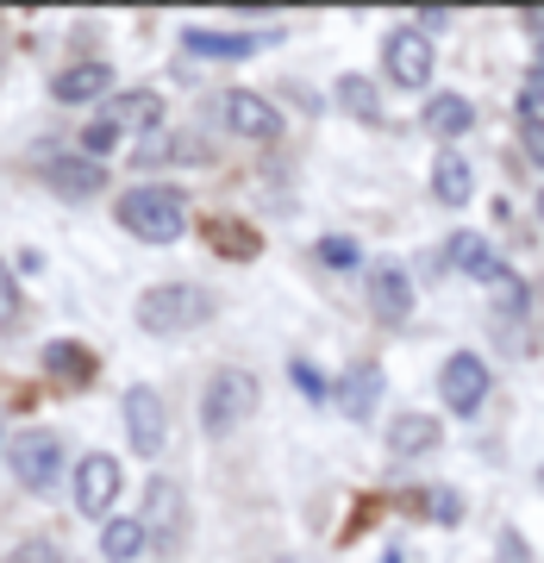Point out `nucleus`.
<instances>
[{
  "instance_id": "nucleus-1",
  "label": "nucleus",
  "mask_w": 544,
  "mask_h": 563,
  "mask_svg": "<svg viewBox=\"0 0 544 563\" xmlns=\"http://www.w3.org/2000/svg\"><path fill=\"white\" fill-rule=\"evenodd\" d=\"M213 313H220V301L201 282H151L138 295V307H132L138 332H151V339H181V332L207 325Z\"/></svg>"
},
{
  "instance_id": "nucleus-2",
  "label": "nucleus",
  "mask_w": 544,
  "mask_h": 563,
  "mask_svg": "<svg viewBox=\"0 0 544 563\" xmlns=\"http://www.w3.org/2000/svg\"><path fill=\"white\" fill-rule=\"evenodd\" d=\"M113 220L144 244H176L188 232V195L169 188V181H138L113 201Z\"/></svg>"
},
{
  "instance_id": "nucleus-3",
  "label": "nucleus",
  "mask_w": 544,
  "mask_h": 563,
  "mask_svg": "<svg viewBox=\"0 0 544 563\" xmlns=\"http://www.w3.org/2000/svg\"><path fill=\"white\" fill-rule=\"evenodd\" d=\"M251 413H257V376L238 369V363L213 369L207 388H201V432H207V439H232Z\"/></svg>"
},
{
  "instance_id": "nucleus-4",
  "label": "nucleus",
  "mask_w": 544,
  "mask_h": 563,
  "mask_svg": "<svg viewBox=\"0 0 544 563\" xmlns=\"http://www.w3.org/2000/svg\"><path fill=\"white\" fill-rule=\"evenodd\" d=\"M382 69L395 88H432V69H438V38L420 32V25H395L382 38Z\"/></svg>"
},
{
  "instance_id": "nucleus-5",
  "label": "nucleus",
  "mask_w": 544,
  "mask_h": 563,
  "mask_svg": "<svg viewBox=\"0 0 544 563\" xmlns=\"http://www.w3.org/2000/svg\"><path fill=\"white\" fill-rule=\"evenodd\" d=\"M7 470H13V483L25 488V495H44V488L63 476V439L57 432H20V439L7 444Z\"/></svg>"
},
{
  "instance_id": "nucleus-6",
  "label": "nucleus",
  "mask_w": 544,
  "mask_h": 563,
  "mask_svg": "<svg viewBox=\"0 0 544 563\" xmlns=\"http://www.w3.org/2000/svg\"><path fill=\"white\" fill-rule=\"evenodd\" d=\"M438 388H444V413H464L469 420V413H482L488 388H495V369L476 351H451L438 369Z\"/></svg>"
},
{
  "instance_id": "nucleus-7",
  "label": "nucleus",
  "mask_w": 544,
  "mask_h": 563,
  "mask_svg": "<svg viewBox=\"0 0 544 563\" xmlns=\"http://www.w3.org/2000/svg\"><path fill=\"white\" fill-rule=\"evenodd\" d=\"M120 488H125V470H120L113 451H88V457L76 463V514H88V520H113Z\"/></svg>"
},
{
  "instance_id": "nucleus-8",
  "label": "nucleus",
  "mask_w": 544,
  "mask_h": 563,
  "mask_svg": "<svg viewBox=\"0 0 544 563\" xmlns=\"http://www.w3.org/2000/svg\"><path fill=\"white\" fill-rule=\"evenodd\" d=\"M125 439L138 457H157L163 444H169V407L151 383H132L125 388Z\"/></svg>"
},
{
  "instance_id": "nucleus-9",
  "label": "nucleus",
  "mask_w": 544,
  "mask_h": 563,
  "mask_svg": "<svg viewBox=\"0 0 544 563\" xmlns=\"http://www.w3.org/2000/svg\"><path fill=\"white\" fill-rule=\"evenodd\" d=\"M220 120L232 125L238 139H251V144H276L282 139V113H276V101L257 95V88H225Z\"/></svg>"
},
{
  "instance_id": "nucleus-10",
  "label": "nucleus",
  "mask_w": 544,
  "mask_h": 563,
  "mask_svg": "<svg viewBox=\"0 0 544 563\" xmlns=\"http://www.w3.org/2000/svg\"><path fill=\"white\" fill-rule=\"evenodd\" d=\"M138 520H144V532H151V544H163V551L188 532V501H181V488L169 483V476H151V483H144Z\"/></svg>"
},
{
  "instance_id": "nucleus-11",
  "label": "nucleus",
  "mask_w": 544,
  "mask_h": 563,
  "mask_svg": "<svg viewBox=\"0 0 544 563\" xmlns=\"http://www.w3.org/2000/svg\"><path fill=\"white\" fill-rule=\"evenodd\" d=\"M369 313L382 325H401L413 313V276H407L401 263H376L369 269Z\"/></svg>"
},
{
  "instance_id": "nucleus-12",
  "label": "nucleus",
  "mask_w": 544,
  "mask_h": 563,
  "mask_svg": "<svg viewBox=\"0 0 544 563\" xmlns=\"http://www.w3.org/2000/svg\"><path fill=\"white\" fill-rule=\"evenodd\" d=\"M51 95H57L63 107H95V101H107V95H113V63H69V69H57Z\"/></svg>"
},
{
  "instance_id": "nucleus-13",
  "label": "nucleus",
  "mask_w": 544,
  "mask_h": 563,
  "mask_svg": "<svg viewBox=\"0 0 544 563\" xmlns=\"http://www.w3.org/2000/svg\"><path fill=\"white\" fill-rule=\"evenodd\" d=\"M44 188H57V195L81 201V195H95V188H107V163L81 157V151H69V157H51V163H44Z\"/></svg>"
},
{
  "instance_id": "nucleus-14",
  "label": "nucleus",
  "mask_w": 544,
  "mask_h": 563,
  "mask_svg": "<svg viewBox=\"0 0 544 563\" xmlns=\"http://www.w3.org/2000/svg\"><path fill=\"white\" fill-rule=\"evenodd\" d=\"M438 439H444L438 413H395V426H388V457L413 463V457H425Z\"/></svg>"
},
{
  "instance_id": "nucleus-15",
  "label": "nucleus",
  "mask_w": 544,
  "mask_h": 563,
  "mask_svg": "<svg viewBox=\"0 0 544 563\" xmlns=\"http://www.w3.org/2000/svg\"><path fill=\"white\" fill-rule=\"evenodd\" d=\"M376 401H382V363H351L344 369V383H338V407H344V420H369L376 413Z\"/></svg>"
},
{
  "instance_id": "nucleus-16",
  "label": "nucleus",
  "mask_w": 544,
  "mask_h": 563,
  "mask_svg": "<svg viewBox=\"0 0 544 563\" xmlns=\"http://www.w3.org/2000/svg\"><path fill=\"white\" fill-rule=\"evenodd\" d=\"M181 44H188V57L238 63V57H251L263 38H251V32H213V25H188V32H181Z\"/></svg>"
},
{
  "instance_id": "nucleus-17",
  "label": "nucleus",
  "mask_w": 544,
  "mask_h": 563,
  "mask_svg": "<svg viewBox=\"0 0 544 563\" xmlns=\"http://www.w3.org/2000/svg\"><path fill=\"white\" fill-rule=\"evenodd\" d=\"M420 120H425V132L432 139H464L469 125H476V107L464 101V95H425V107H420Z\"/></svg>"
},
{
  "instance_id": "nucleus-18",
  "label": "nucleus",
  "mask_w": 544,
  "mask_h": 563,
  "mask_svg": "<svg viewBox=\"0 0 544 563\" xmlns=\"http://www.w3.org/2000/svg\"><path fill=\"white\" fill-rule=\"evenodd\" d=\"M432 195H438L444 207H469V195H476V169L464 163V151H438V157H432Z\"/></svg>"
},
{
  "instance_id": "nucleus-19",
  "label": "nucleus",
  "mask_w": 544,
  "mask_h": 563,
  "mask_svg": "<svg viewBox=\"0 0 544 563\" xmlns=\"http://www.w3.org/2000/svg\"><path fill=\"white\" fill-rule=\"evenodd\" d=\"M144 544H151V532H144L138 514H113V520H101V558H107V563L144 558Z\"/></svg>"
},
{
  "instance_id": "nucleus-20",
  "label": "nucleus",
  "mask_w": 544,
  "mask_h": 563,
  "mask_svg": "<svg viewBox=\"0 0 544 563\" xmlns=\"http://www.w3.org/2000/svg\"><path fill=\"white\" fill-rule=\"evenodd\" d=\"M444 263L451 269H464V276L488 282V269H495V251H488L482 232H451V244H444Z\"/></svg>"
},
{
  "instance_id": "nucleus-21",
  "label": "nucleus",
  "mask_w": 544,
  "mask_h": 563,
  "mask_svg": "<svg viewBox=\"0 0 544 563\" xmlns=\"http://www.w3.org/2000/svg\"><path fill=\"white\" fill-rule=\"evenodd\" d=\"M120 139H125V125L113 120V113H95V120L76 132V151L81 157H95V163H107L113 151H120Z\"/></svg>"
},
{
  "instance_id": "nucleus-22",
  "label": "nucleus",
  "mask_w": 544,
  "mask_h": 563,
  "mask_svg": "<svg viewBox=\"0 0 544 563\" xmlns=\"http://www.w3.org/2000/svg\"><path fill=\"white\" fill-rule=\"evenodd\" d=\"M113 120L138 125V132H157L163 125V95H151V88H144V95H120V101H113Z\"/></svg>"
},
{
  "instance_id": "nucleus-23",
  "label": "nucleus",
  "mask_w": 544,
  "mask_h": 563,
  "mask_svg": "<svg viewBox=\"0 0 544 563\" xmlns=\"http://www.w3.org/2000/svg\"><path fill=\"white\" fill-rule=\"evenodd\" d=\"M338 107L344 113H357V120H376V113H382V95H376V81L369 76H344L338 81Z\"/></svg>"
},
{
  "instance_id": "nucleus-24",
  "label": "nucleus",
  "mask_w": 544,
  "mask_h": 563,
  "mask_svg": "<svg viewBox=\"0 0 544 563\" xmlns=\"http://www.w3.org/2000/svg\"><path fill=\"white\" fill-rule=\"evenodd\" d=\"M488 301L501 307V313H525V282L513 276V269H507V263H495V269H488Z\"/></svg>"
},
{
  "instance_id": "nucleus-25",
  "label": "nucleus",
  "mask_w": 544,
  "mask_h": 563,
  "mask_svg": "<svg viewBox=\"0 0 544 563\" xmlns=\"http://www.w3.org/2000/svg\"><path fill=\"white\" fill-rule=\"evenodd\" d=\"M44 369H57V376L81 383V376H95V357H81L76 344H51V351H44Z\"/></svg>"
},
{
  "instance_id": "nucleus-26",
  "label": "nucleus",
  "mask_w": 544,
  "mask_h": 563,
  "mask_svg": "<svg viewBox=\"0 0 544 563\" xmlns=\"http://www.w3.org/2000/svg\"><path fill=\"white\" fill-rule=\"evenodd\" d=\"M520 120L525 125H544V63H532L520 81Z\"/></svg>"
},
{
  "instance_id": "nucleus-27",
  "label": "nucleus",
  "mask_w": 544,
  "mask_h": 563,
  "mask_svg": "<svg viewBox=\"0 0 544 563\" xmlns=\"http://www.w3.org/2000/svg\"><path fill=\"white\" fill-rule=\"evenodd\" d=\"M213 232H220V251L225 257H257V232H251V225H232V220H213Z\"/></svg>"
},
{
  "instance_id": "nucleus-28",
  "label": "nucleus",
  "mask_w": 544,
  "mask_h": 563,
  "mask_svg": "<svg viewBox=\"0 0 544 563\" xmlns=\"http://www.w3.org/2000/svg\"><path fill=\"white\" fill-rule=\"evenodd\" d=\"M320 263H332V269H351V263H357V239L325 232V239H320Z\"/></svg>"
},
{
  "instance_id": "nucleus-29",
  "label": "nucleus",
  "mask_w": 544,
  "mask_h": 563,
  "mask_svg": "<svg viewBox=\"0 0 544 563\" xmlns=\"http://www.w3.org/2000/svg\"><path fill=\"white\" fill-rule=\"evenodd\" d=\"M25 301H20V282H13V269L0 263V325H20Z\"/></svg>"
},
{
  "instance_id": "nucleus-30",
  "label": "nucleus",
  "mask_w": 544,
  "mask_h": 563,
  "mask_svg": "<svg viewBox=\"0 0 544 563\" xmlns=\"http://www.w3.org/2000/svg\"><path fill=\"white\" fill-rule=\"evenodd\" d=\"M288 376L301 383V395H307V401H325V376H320V369H313L307 357H288Z\"/></svg>"
},
{
  "instance_id": "nucleus-31",
  "label": "nucleus",
  "mask_w": 544,
  "mask_h": 563,
  "mask_svg": "<svg viewBox=\"0 0 544 563\" xmlns=\"http://www.w3.org/2000/svg\"><path fill=\"white\" fill-rule=\"evenodd\" d=\"M7 563H63V558H57V544L51 539H25V544H13V558Z\"/></svg>"
},
{
  "instance_id": "nucleus-32",
  "label": "nucleus",
  "mask_w": 544,
  "mask_h": 563,
  "mask_svg": "<svg viewBox=\"0 0 544 563\" xmlns=\"http://www.w3.org/2000/svg\"><path fill=\"white\" fill-rule=\"evenodd\" d=\"M425 514H432V520H464V501H457L451 488H432V495H425Z\"/></svg>"
},
{
  "instance_id": "nucleus-33",
  "label": "nucleus",
  "mask_w": 544,
  "mask_h": 563,
  "mask_svg": "<svg viewBox=\"0 0 544 563\" xmlns=\"http://www.w3.org/2000/svg\"><path fill=\"white\" fill-rule=\"evenodd\" d=\"M520 151L544 169V125H520Z\"/></svg>"
},
{
  "instance_id": "nucleus-34",
  "label": "nucleus",
  "mask_w": 544,
  "mask_h": 563,
  "mask_svg": "<svg viewBox=\"0 0 544 563\" xmlns=\"http://www.w3.org/2000/svg\"><path fill=\"white\" fill-rule=\"evenodd\" d=\"M501 563H532V551H525V539L513 532V526L501 532Z\"/></svg>"
},
{
  "instance_id": "nucleus-35",
  "label": "nucleus",
  "mask_w": 544,
  "mask_h": 563,
  "mask_svg": "<svg viewBox=\"0 0 544 563\" xmlns=\"http://www.w3.org/2000/svg\"><path fill=\"white\" fill-rule=\"evenodd\" d=\"M420 32H438V25H451V7H420Z\"/></svg>"
},
{
  "instance_id": "nucleus-36",
  "label": "nucleus",
  "mask_w": 544,
  "mask_h": 563,
  "mask_svg": "<svg viewBox=\"0 0 544 563\" xmlns=\"http://www.w3.org/2000/svg\"><path fill=\"white\" fill-rule=\"evenodd\" d=\"M382 563H401V551H388V558H382Z\"/></svg>"
},
{
  "instance_id": "nucleus-37",
  "label": "nucleus",
  "mask_w": 544,
  "mask_h": 563,
  "mask_svg": "<svg viewBox=\"0 0 544 563\" xmlns=\"http://www.w3.org/2000/svg\"><path fill=\"white\" fill-rule=\"evenodd\" d=\"M539 220H544V188H539Z\"/></svg>"
}]
</instances>
